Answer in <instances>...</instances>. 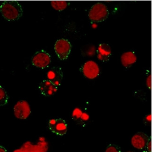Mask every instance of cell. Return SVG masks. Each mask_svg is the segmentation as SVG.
<instances>
[{"instance_id":"cell-1","label":"cell","mask_w":152,"mask_h":152,"mask_svg":"<svg viewBox=\"0 0 152 152\" xmlns=\"http://www.w3.org/2000/svg\"><path fill=\"white\" fill-rule=\"evenodd\" d=\"M0 12L6 20L15 21L22 17L23 10L22 6L18 1H6L0 5Z\"/></svg>"},{"instance_id":"cell-2","label":"cell","mask_w":152,"mask_h":152,"mask_svg":"<svg viewBox=\"0 0 152 152\" xmlns=\"http://www.w3.org/2000/svg\"><path fill=\"white\" fill-rule=\"evenodd\" d=\"M109 11L107 6L102 2H97L92 6L88 12V18L93 22H102L108 18Z\"/></svg>"},{"instance_id":"cell-3","label":"cell","mask_w":152,"mask_h":152,"mask_svg":"<svg viewBox=\"0 0 152 152\" xmlns=\"http://www.w3.org/2000/svg\"><path fill=\"white\" fill-rule=\"evenodd\" d=\"M72 45L68 40L61 39L58 40L54 45L55 52L60 60H66L70 53Z\"/></svg>"},{"instance_id":"cell-4","label":"cell","mask_w":152,"mask_h":152,"mask_svg":"<svg viewBox=\"0 0 152 152\" xmlns=\"http://www.w3.org/2000/svg\"><path fill=\"white\" fill-rule=\"evenodd\" d=\"M31 62L35 67L39 69H45L51 63V56L44 50L38 51L32 57Z\"/></svg>"},{"instance_id":"cell-5","label":"cell","mask_w":152,"mask_h":152,"mask_svg":"<svg viewBox=\"0 0 152 152\" xmlns=\"http://www.w3.org/2000/svg\"><path fill=\"white\" fill-rule=\"evenodd\" d=\"M14 113L17 118L24 120L27 118L31 114L30 104L26 100L18 102L14 107Z\"/></svg>"},{"instance_id":"cell-6","label":"cell","mask_w":152,"mask_h":152,"mask_svg":"<svg viewBox=\"0 0 152 152\" xmlns=\"http://www.w3.org/2000/svg\"><path fill=\"white\" fill-rule=\"evenodd\" d=\"M81 71L84 76L88 79H96L100 74V69L98 65L92 61L86 62L82 66Z\"/></svg>"},{"instance_id":"cell-7","label":"cell","mask_w":152,"mask_h":152,"mask_svg":"<svg viewBox=\"0 0 152 152\" xmlns=\"http://www.w3.org/2000/svg\"><path fill=\"white\" fill-rule=\"evenodd\" d=\"M48 126L52 132L58 135L63 136L67 132V124L62 118L50 119L48 122Z\"/></svg>"},{"instance_id":"cell-8","label":"cell","mask_w":152,"mask_h":152,"mask_svg":"<svg viewBox=\"0 0 152 152\" xmlns=\"http://www.w3.org/2000/svg\"><path fill=\"white\" fill-rule=\"evenodd\" d=\"M150 138L146 133L139 132L133 135L132 137L131 140L132 145L135 148L142 150L145 148Z\"/></svg>"},{"instance_id":"cell-9","label":"cell","mask_w":152,"mask_h":152,"mask_svg":"<svg viewBox=\"0 0 152 152\" xmlns=\"http://www.w3.org/2000/svg\"><path fill=\"white\" fill-rule=\"evenodd\" d=\"M47 77L48 80L58 87L63 80V71L59 66L52 67L48 71Z\"/></svg>"},{"instance_id":"cell-10","label":"cell","mask_w":152,"mask_h":152,"mask_svg":"<svg viewBox=\"0 0 152 152\" xmlns=\"http://www.w3.org/2000/svg\"><path fill=\"white\" fill-rule=\"evenodd\" d=\"M39 88L43 96H51L57 92L58 87L54 85L48 80H45L39 84Z\"/></svg>"},{"instance_id":"cell-11","label":"cell","mask_w":152,"mask_h":152,"mask_svg":"<svg viewBox=\"0 0 152 152\" xmlns=\"http://www.w3.org/2000/svg\"><path fill=\"white\" fill-rule=\"evenodd\" d=\"M96 53L97 58L100 61L104 62H107L111 54L110 46L106 43H102L98 46Z\"/></svg>"},{"instance_id":"cell-12","label":"cell","mask_w":152,"mask_h":152,"mask_svg":"<svg viewBox=\"0 0 152 152\" xmlns=\"http://www.w3.org/2000/svg\"><path fill=\"white\" fill-rule=\"evenodd\" d=\"M137 61V57L135 53L133 52L129 51L124 53L121 57V61L124 67L128 69Z\"/></svg>"},{"instance_id":"cell-13","label":"cell","mask_w":152,"mask_h":152,"mask_svg":"<svg viewBox=\"0 0 152 152\" xmlns=\"http://www.w3.org/2000/svg\"><path fill=\"white\" fill-rule=\"evenodd\" d=\"M48 144L45 141L38 144V145L32 146L24 144L20 150L21 152H47Z\"/></svg>"},{"instance_id":"cell-14","label":"cell","mask_w":152,"mask_h":152,"mask_svg":"<svg viewBox=\"0 0 152 152\" xmlns=\"http://www.w3.org/2000/svg\"><path fill=\"white\" fill-rule=\"evenodd\" d=\"M52 7L57 11L65 10L68 6V3L64 1H53L51 2Z\"/></svg>"},{"instance_id":"cell-15","label":"cell","mask_w":152,"mask_h":152,"mask_svg":"<svg viewBox=\"0 0 152 152\" xmlns=\"http://www.w3.org/2000/svg\"><path fill=\"white\" fill-rule=\"evenodd\" d=\"M73 116L75 119L81 118L82 120L85 122L88 121L90 118L88 114L86 113H83L82 110L79 108H76L73 111Z\"/></svg>"},{"instance_id":"cell-16","label":"cell","mask_w":152,"mask_h":152,"mask_svg":"<svg viewBox=\"0 0 152 152\" xmlns=\"http://www.w3.org/2000/svg\"><path fill=\"white\" fill-rule=\"evenodd\" d=\"M9 100V96L7 92L4 88L0 86V107L7 104Z\"/></svg>"},{"instance_id":"cell-17","label":"cell","mask_w":152,"mask_h":152,"mask_svg":"<svg viewBox=\"0 0 152 152\" xmlns=\"http://www.w3.org/2000/svg\"><path fill=\"white\" fill-rule=\"evenodd\" d=\"M104 152H121V149L119 145L110 144L107 146Z\"/></svg>"},{"instance_id":"cell-18","label":"cell","mask_w":152,"mask_h":152,"mask_svg":"<svg viewBox=\"0 0 152 152\" xmlns=\"http://www.w3.org/2000/svg\"><path fill=\"white\" fill-rule=\"evenodd\" d=\"M143 122L145 126H150L151 124V122H152V115L151 114H148L145 115L144 118Z\"/></svg>"},{"instance_id":"cell-19","label":"cell","mask_w":152,"mask_h":152,"mask_svg":"<svg viewBox=\"0 0 152 152\" xmlns=\"http://www.w3.org/2000/svg\"><path fill=\"white\" fill-rule=\"evenodd\" d=\"M146 85L148 89H151L152 88V77L151 74L148 76L146 79Z\"/></svg>"},{"instance_id":"cell-20","label":"cell","mask_w":152,"mask_h":152,"mask_svg":"<svg viewBox=\"0 0 152 152\" xmlns=\"http://www.w3.org/2000/svg\"><path fill=\"white\" fill-rule=\"evenodd\" d=\"M145 148L146 149V150L148 152H152V140H151V138H150L149 140L148 141Z\"/></svg>"},{"instance_id":"cell-21","label":"cell","mask_w":152,"mask_h":152,"mask_svg":"<svg viewBox=\"0 0 152 152\" xmlns=\"http://www.w3.org/2000/svg\"><path fill=\"white\" fill-rule=\"evenodd\" d=\"M0 152H7V150L4 147L0 145Z\"/></svg>"},{"instance_id":"cell-22","label":"cell","mask_w":152,"mask_h":152,"mask_svg":"<svg viewBox=\"0 0 152 152\" xmlns=\"http://www.w3.org/2000/svg\"><path fill=\"white\" fill-rule=\"evenodd\" d=\"M148 152V151H147V150H145V151H143V152Z\"/></svg>"},{"instance_id":"cell-23","label":"cell","mask_w":152,"mask_h":152,"mask_svg":"<svg viewBox=\"0 0 152 152\" xmlns=\"http://www.w3.org/2000/svg\"><path fill=\"white\" fill-rule=\"evenodd\" d=\"M133 152V151H128V152Z\"/></svg>"}]
</instances>
